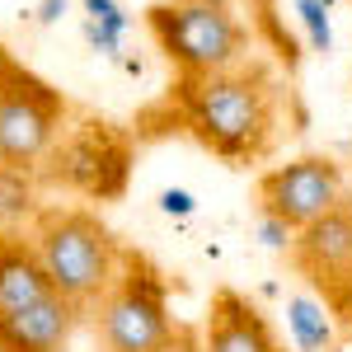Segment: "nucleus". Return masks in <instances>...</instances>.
I'll return each mask as SVG.
<instances>
[{
	"instance_id": "1",
	"label": "nucleus",
	"mask_w": 352,
	"mask_h": 352,
	"mask_svg": "<svg viewBox=\"0 0 352 352\" xmlns=\"http://www.w3.org/2000/svg\"><path fill=\"white\" fill-rule=\"evenodd\" d=\"M174 113L212 155L258 160L277 132V89L258 66H230L217 76H179Z\"/></svg>"
},
{
	"instance_id": "2",
	"label": "nucleus",
	"mask_w": 352,
	"mask_h": 352,
	"mask_svg": "<svg viewBox=\"0 0 352 352\" xmlns=\"http://www.w3.org/2000/svg\"><path fill=\"white\" fill-rule=\"evenodd\" d=\"M28 244L52 292L80 310L109 296V287L127 263V249L118 244V235L85 207H43L38 226L28 230Z\"/></svg>"
},
{
	"instance_id": "3",
	"label": "nucleus",
	"mask_w": 352,
	"mask_h": 352,
	"mask_svg": "<svg viewBox=\"0 0 352 352\" xmlns=\"http://www.w3.org/2000/svg\"><path fill=\"white\" fill-rule=\"evenodd\" d=\"M146 28L179 76H217L249 56V28L230 0H160L151 5Z\"/></svg>"
},
{
	"instance_id": "4",
	"label": "nucleus",
	"mask_w": 352,
	"mask_h": 352,
	"mask_svg": "<svg viewBox=\"0 0 352 352\" xmlns=\"http://www.w3.org/2000/svg\"><path fill=\"white\" fill-rule=\"evenodd\" d=\"M99 338L104 352H169L179 338L169 315V287L141 254H127V263L99 300Z\"/></svg>"
},
{
	"instance_id": "5",
	"label": "nucleus",
	"mask_w": 352,
	"mask_h": 352,
	"mask_svg": "<svg viewBox=\"0 0 352 352\" xmlns=\"http://www.w3.org/2000/svg\"><path fill=\"white\" fill-rule=\"evenodd\" d=\"M66 104L47 80H38L19 61L0 71V164L38 169L56 151Z\"/></svg>"
},
{
	"instance_id": "6",
	"label": "nucleus",
	"mask_w": 352,
	"mask_h": 352,
	"mask_svg": "<svg viewBox=\"0 0 352 352\" xmlns=\"http://www.w3.org/2000/svg\"><path fill=\"white\" fill-rule=\"evenodd\" d=\"M348 202V174L329 155H296L287 164H272L258 179V207L287 221L292 230H305L310 221Z\"/></svg>"
},
{
	"instance_id": "7",
	"label": "nucleus",
	"mask_w": 352,
	"mask_h": 352,
	"mask_svg": "<svg viewBox=\"0 0 352 352\" xmlns=\"http://www.w3.org/2000/svg\"><path fill=\"white\" fill-rule=\"evenodd\" d=\"M202 352H282V343L272 333L268 315L249 296L217 292L212 315H207V333H202Z\"/></svg>"
},
{
	"instance_id": "8",
	"label": "nucleus",
	"mask_w": 352,
	"mask_h": 352,
	"mask_svg": "<svg viewBox=\"0 0 352 352\" xmlns=\"http://www.w3.org/2000/svg\"><path fill=\"white\" fill-rule=\"evenodd\" d=\"M76 324H80V305L52 292L38 305L0 320V352H66Z\"/></svg>"
},
{
	"instance_id": "9",
	"label": "nucleus",
	"mask_w": 352,
	"mask_h": 352,
	"mask_svg": "<svg viewBox=\"0 0 352 352\" xmlns=\"http://www.w3.org/2000/svg\"><path fill=\"white\" fill-rule=\"evenodd\" d=\"M300 268L315 282H348L352 277V207H333L320 221H310L296 230V249H292Z\"/></svg>"
},
{
	"instance_id": "10",
	"label": "nucleus",
	"mask_w": 352,
	"mask_h": 352,
	"mask_svg": "<svg viewBox=\"0 0 352 352\" xmlns=\"http://www.w3.org/2000/svg\"><path fill=\"white\" fill-rule=\"evenodd\" d=\"M43 296H52V282H47V272L38 263L33 244L0 235V320L38 305Z\"/></svg>"
},
{
	"instance_id": "11",
	"label": "nucleus",
	"mask_w": 352,
	"mask_h": 352,
	"mask_svg": "<svg viewBox=\"0 0 352 352\" xmlns=\"http://www.w3.org/2000/svg\"><path fill=\"white\" fill-rule=\"evenodd\" d=\"M282 315H287V338H292L296 352L338 348V320H333V305L320 292H287L282 296Z\"/></svg>"
},
{
	"instance_id": "12",
	"label": "nucleus",
	"mask_w": 352,
	"mask_h": 352,
	"mask_svg": "<svg viewBox=\"0 0 352 352\" xmlns=\"http://www.w3.org/2000/svg\"><path fill=\"white\" fill-rule=\"evenodd\" d=\"M38 217H43L38 174L19 169V164H0V235L5 240H28Z\"/></svg>"
},
{
	"instance_id": "13",
	"label": "nucleus",
	"mask_w": 352,
	"mask_h": 352,
	"mask_svg": "<svg viewBox=\"0 0 352 352\" xmlns=\"http://www.w3.org/2000/svg\"><path fill=\"white\" fill-rule=\"evenodd\" d=\"M296 24L305 33V47L310 52L329 56L333 52V14H329V0H296Z\"/></svg>"
},
{
	"instance_id": "14",
	"label": "nucleus",
	"mask_w": 352,
	"mask_h": 352,
	"mask_svg": "<svg viewBox=\"0 0 352 352\" xmlns=\"http://www.w3.org/2000/svg\"><path fill=\"white\" fill-rule=\"evenodd\" d=\"M254 240L263 244L268 254H292V249H296V230H292L287 221H277L272 212L258 207V217H254Z\"/></svg>"
},
{
	"instance_id": "15",
	"label": "nucleus",
	"mask_w": 352,
	"mask_h": 352,
	"mask_svg": "<svg viewBox=\"0 0 352 352\" xmlns=\"http://www.w3.org/2000/svg\"><path fill=\"white\" fill-rule=\"evenodd\" d=\"M85 19H94V24L113 28V33H132V14L122 10V0H85Z\"/></svg>"
},
{
	"instance_id": "16",
	"label": "nucleus",
	"mask_w": 352,
	"mask_h": 352,
	"mask_svg": "<svg viewBox=\"0 0 352 352\" xmlns=\"http://www.w3.org/2000/svg\"><path fill=\"white\" fill-rule=\"evenodd\" d=\"M160 212L169 221H192V217H197V192L169 184V188H160Z\"/></svg>"
},
{
	"instance_id": "17",
	"label": "nucleus",
	"mask_w": 352,
	"mask_h": 352,
	"mask_svg": "<svg viewBox=\"0 0 352 352\" xmlns=\"http://www.w3.org/2000/svg\"><path fill=\"white\" fill-rule=\"evenodd\" d=\"M85 43H89V52L109 56V61H122V33H113V28L94 24V19H85Z\"/></svg>"
},
{
	"instance_id": "18",
	"label": "nucleus",
	"mask_w": 352,
	"mask_h": 352,
	"mask_svg": "<svg viewBox=\"0 0 352 352\" xmlns=\"http://www.w3.org/2000/svg\"><path fill=\"white\" fill-rule=\"evenodd\" d=\"M61 14H71V0H38V10H33V19L43 28L61 24Z\"/></svg>"
},
{
	"instance_id": "19",
	"label": "nucleus",
	"mask_w": 352,
	"mask_h": 352,
	"mask_svg": "<svg viewBox=\"0 0 352 352\" xmlns=\"http://www.w3.org/2000/svg\"><path fill=\"white\" fill-rule=\"evenodd\" d=\"M10 66H14V56L5 52V43H0V71H10Z\"/></svg>"
}]
</instances>
